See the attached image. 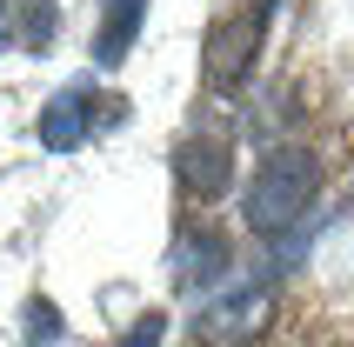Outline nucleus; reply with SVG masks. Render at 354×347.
<instances>
[{"instance_id":"f257e3e1","label":"nucleus","mask_w":354,"mask_h":347,"mask_svg":"<svg viewBox=\"0 0 354 347\" xmlns=\"http://www.w3.org/2000/svg\"><path fill=\"white\" fill-rule=\"evenodd\" d=\"M308 200H315V154L308 147H274L254 167V180H248L241 214H248L254 234H288L308 214Z\"/></svg>"},{"instance_id":"f03ea898","label":"nucleus","mask_w":354,"mask_h":347,"mask_svg":"<svg viewBox=\"0 0 354 347\" xmlns=\"http://www.w3.org/2000/svg\"><path fill=\"white\" fill-rule=\"evenodd\" d=\"M268 7L274 0H227L214 14V27H207V80L221 94L248 80V67L261 54V34H268Z\"/></svg>"},{"instance_id":"7ed1b4c3","label":"nucleus","mask_w":354,"mask_h":347,"mask_svg":"<svg viewBox=\"0 0 354 347\" xmlns=\"http://www.w3.org/2000/svg\"><path fill=\"white\" fill-rule=\"evenodd\" d=\"M174 174H180V194L187 200H221L227 194V174H234L227 134H187L180 154H174Z\"/></svg>"},{"instance_id":"20e7f679","label":"nucleus","mask_w":354,"mask_h":347,"mask_svg":"<svg viewBox=\"0 0 354 347\" xmlns=\"http://www.w3.org/2000/svg\"><path fill=\"white\" fill-rule=\"evenodd\" d=\"M87 127H94V87H67V94H54L47 114H40V147L67 154V147L87 140Z\"/></svg>"},{"instance_id":"39448f33","label":"nucleus","mask_w":354,"mask_h":347,"mask_svg":"<svg viewBox=\"0 0 354 347\" xmlns=\"http://www.w3.org/2000/svg\"><path fill=\"white\" fill-rule=\"evenodd\" d=\"M261 321H268V294L241 288L234 301H221V308H207V314H201V334H207L214 347H241L248 334L261 328Z\"/></svg>"},{"instance_id":"423d86ee","label":"nucleus","mask_w":354,"mask_h":347,"mask_svg":"<svg viewBox=\"0 0 354 347\" xmlns=\"http://www.w3.org/2000/svg\"><path fill=\"white\" fill-rule=\"evenodd\" d=\"M140 14H147V0H107L100 34H94V67H120L127 60V47L140 34Z\"/></svg>"},{"instance_id":"0eeeda50","label":"nucleus","mask_w":354,"mask_h":347,"mask_svg":"<svg viewBox=\"0 0 354 347\" xmlns=\"http://www.w3.org/2000/svg\"><path fill=\"white\" fill-rule=\"evenodd\" d=\"M221 268H227V241H221V234H187V241H180V281H187V288H201V281H221Z\"/></svg>"},{"instance_id":"6e6552de","label":"nucleus","mask_w":354,"mask_h":347,"mask_svg":"<svg viewBox=\"0 0 354 347\" xmlns=\"http://www.w3.org/2000/svg\"><path fill=\"white\" fill-rule=\"evenodd\" d=\"M7 7H20L14 14V40L20 47H47V40H54V0H7Z\"/></svg>"},{"instance_id":"1a4fd4ad","label":"nucleus","mask_w":354,"mask_h":347,"mask_svg":"<svg viewBox=\"0 0 354 347\" xmlns=\"http://www.w3.org/2000/svg\"><path fill=\"white\" fill-rule=\"evenodd\" d=\"M160 334H167V314H160V308H147L134 328L120 334V347H160Z\"/></svg>"},{"instance_id":"9d476101","label":"nucleus","mask_w":354,"mask_h":347,"mask_svg":"<svg viewBox=\"0 0 354 347\" xmlns=\"http://www.w3.org/2000/svg\"><path fill=\"white\" fill-rule=\"evenodd\" d=\"M27 341H60V314H54V301H27Z\"/></svg>"}]
</instances>
